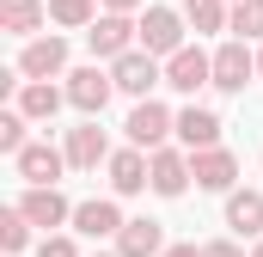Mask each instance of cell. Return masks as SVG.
Listing matches in <instances>:
<instances>
[{
	"mask_svg": "<svg viewBox=\"0 0 263 257\" xmlns=\"http://www.w3.org/2000/svg\"><path fill=\"white\" fill-rule=\"evenodd\" d=\"M141 49H147L153 62H172L178 49H190V43H184V12L147 6V12H141Z\"/></svg>",
	"mask_w": 263,
	"mask_h": 257,
	"instance_id": "cell-1",
	"label": "cell"
},
{
	"mask_svg": "<svg viewBox=\"0 0 263 257\" xmlns=\"http://www.w3.org/2000/svg\"><path fill=\"white\" fill-rule=\"evenodd\" d=\"M86 43H92L98 62H123L129 49H141V25H135L129 12H98V25L86 31Z\"/></svg>",
	"mask_w": 263,
	"mask_h": 257,
	"instance_id": "cell-2",
	"label": "cell"
},
{
	"mask_svg": "<svg viewBox=\"0 0 263 257\" xmlns=\"http://www.w3.org/2000/svg\"><path fill=\"white\" fill-rule=\"evenodd\" d=\"M110 92H117V80H110L98 62H92V67H73V74H67V104H73L86 123H98V117H104Z\"/></svg>",
	"mask_w": 263,
	"mask_h": 257,
	"instance_id": "cell-3",
	"label": "cell"
},
{
	"mask_svg": "<svg viewBox=\"0 0 263 257\" xmlns=\"http://www.w3.org/2000/svg\"><path fill=\"white\" fill-rule=\"evenodd\" d=\"M123 128H129V147L159 153V147H165V135H178V117H172L159 98H141V104L129 111V123H123Z\"/></svg>",
	"mask_w": 263,
	"mask_h": 257,
	"instance_id": "cell-4",
	"label": "cell"
},
{
	"mask_svg": "<svg viewBox=\"0 0 263 257\" xmlns=\"http://www.w3.org/2000/svg\"><path fill=\"white\" fill-rule=\"evenodd\" d=\"M110 80H117V92H129L135 104H141V98H147L153 86H165V67L153 62L147 49H129L123 62H110Z\"/></svg>",
	"mask_w": 263,
	"mask_h": 257,
	"instance_id": "cell-5",
	"label": "cell"
},
{
	"mask_svg": "<svg viewBox=\"0 0 263 257\" xmlns=\"http://www.w3.org/2000/svg\"><path fill=\"white\" fill-rule=\"evenodd\" d=\"M12 166H18V178H25L31 190H55V178L67 172V147H49V141H31V147H25V153L12 159Z\"/></svg>",
	"mask_w": 263,
	"mask_h": 257,
	"instance_id": "cell-6",
	"label": "cell"
},
{
	"mask_svg": "<svg viewBox=\"0 0 263 257\" xmlns=\"http://www.w3.org/2000/svg\"><path fill=\"white\" fill-rule=\"evenodd\" d=\"M123 227H129V221H123L117 196H92V202L73 208V233H86V239H117Z\"/></svg>",
	"mask_w": 263,
	"mask_h": 257,
	"instance_id": "cell-7",
	"label": "cell"
},
{
	"mask_svg": "<svg viewBox=\"0 0 263 257\" xmlns=\"http://www.w3.org/2000/svg\"><path fill=\"white\" fill-rule=\"evenodd\" d=\"M18 74H25V80H55V74H67V43L55 31H49V37H31L25 56H18Z\"/></svg>",
	"mask_w": 263,
	"mask_h": 257,
	"instance_id": "cell-8",
	"label": "cell"
},
{
	"mask_svg": "<svg viewBox=\"0 0 263 257\" xmlns=\"http://www.w3.org/2000/svg\"><path fill=\"white\" fill-rule=\"evenodd\" d=\"M165 86H172V92H202V86H214V56H202L196 43L178 49V56L165 62Z\"/></svg>",
	"mask_w": 263,
	"mask_h": 257,
	"instance_id": "cell-9",
	"label": "cell"
},
{
	"mask_svg": "<svg viewBox=\"0 0 263 257\" xmlns=\"http://www.w3.org/2000/svg\"><path fill=\"white\" fill-rule=\"evenodd\" d=\"M147 172H153V196H184L190 190V153H178V147H159V153H147Z\"/></svg>",
	"mask_w": 263,
	"mask_h": 257,
	"instance_id": "cell-10",
	"label": "cell"
},
{
	"mask_svg": "<svg viewBox=\"0 0 263 257\" xmlns=\"http://www.w3.org/2000/svg\"><path fill=\"white\" fill-rule=\"evenodd\" d=\"M257 74V56L233 37V43H220L214 49V92H245V80Z\"/></svg>",
	"mask_w": 263,
	"mask_h": 257,
	"instance_id": "cell-11",
	"label": "cell"
},
{
	"mask_svg": "<svg viewBox=\"0 0 263 257\" xmlns=\"http://www.w3.org/2000/svg\"><path fill=\"white\" fill-rule=\"evenodd\" d=\"M67 166H73V172H98V166H110V141H104L98 123L67 128Z\"/></svg>",
	"mask_w": 263,
	"mask_h": 257,
	"instance_id": "cell-12",
	"label": "cell"
},
{
	"mask_svg": "<svg viewBox=\"0 0 263 257\" xmlns=\"http://www.w3.org/2000/svg\"><path fill=\"white\" fill-rule=\"evenodd\" d=\"M12 208H18L31 227H62V221H73V208H80V202H67L62 190H25Z\"/></svg>",
	"mask_w": 263,
	"mask_h": 257,
	"instance_id": "cell-13",
	"label": "cell"
},
{
	"mask_svg": "<svg viewBox=\"0 0 263 257\" xmlns=\"http://www.w3.org/2000/svg\"><path fill=\"white\" fill-rule=\"evenodd\" d=\"M110 190L117 196H141V190H153V172H147V153L141 147H123V153H110Z\"/></svg>",
	"mask_w": 263,
	"mask_h": 257,
	"instance_id": "cell-14",
	"label": "cell"
},
{
	"mask_svg": "<svg viewBox=\"0 0 263 257\" xmlns=\"http://www.w3.org/2000/svg\"><path fill=\"white\" fill-rule=\"evenodd\" d=\"M178 141H184V153H208V147H220V117H214L208 104L178 111Z\"/></svg>",
	"mask_w": 263,
	"mask_h": 257,
	"instance_id": "cell-15",
	"label": "cell"
},
{
	"mask_svg": "<svg viewBox=\"0 0 263 257\" xmlns=\"http://www.w3.org/2000/svg\"><path fill=\"white\" fill-rule=\"evenodd\" d=\"M190 172H196L202 190H227L233 196V178H239V159L227 147H208V153H190Z\"/></svg>",
	"mask_w": 263,
	"mask_h": 257,
	"instance_id": "cell-16",
	"label": "cell"
},
{
	"mask_svg": "<svg viewBox=\"0 0 263 257\" xmlns=\"http://www.w3.org/2000/svg\"><path fill=\"white\" fill-rule=\"evenodd\" d=\"M62 104H67V86H49V80H25V92H18V117L25 123H49Z\"/></svg>",
	"mask_w": 263,
	"mask_h": 257,
	"instance_id": "cell-17",
	"label": "cell"
},
{
	"mask_svg": "<svg viewBox=\"0 0 263 257\" xmlns=\"http://www.w3.org/2000/svg\"><path fill=\"white\" fill-rule=\"evenodd\" d=\"M117 257H165V227L159 221H129L117 233Z\"/></svg>",
	"mask_w": 263,
	"mask_h": 257,
	"instance_id": "cell-18",
	"label": "cell"
},
{
	"mask_svg": "<svg viewBox=\"0 0 263 257\" xmlns=\"http://www.w3.org/2000/svg\"><path fill=\"white\" fill-rule=\"evenodd\" d=\"M227 227L239 239H257L263 233V190H233L227 196Z\"/></svg>",
	"mask_w": 263,
	"mask_h": 257,
	"instance_id": "cell-19",
	"label": "cell"
},
{
	"mask_svg": "<svg viewBox=\"0 0 263 257\" xmlns=\"http://www.w3.org/2000/svg\"><path fill=\"white\" fill-rule=\"evenodd\" d=\"M184 25L208 37V31H233V0H184Z\"/></svg>",
	"mask_w": 263,
	"mask_h": 257,
	"instance_id": "cell-20",
	"label": "cell"
},
{
	"mask_svg": "<svg viewBox=\"0 0 263 257\" xmlns=\"http://www.w3.org/2000/svg\"><path fill=\"white\" fill-rule=\"evenodd\" d=\"M37 25H49V6H43V0H6V6H0V31L31 37Z\"/></svg>",
	"mask_w": 263,
	"mask_h": 257,
	"instance_id": "cell-21",
	"label": "cell"
},
{
	"mask_svg": "<svg viewBox=\"0 0 263 257\" xmlns=\"http://www.w3.org/2000/svg\"><path fill=\"white\" fill-rule=\"evenodd\" d=\"M49 25H62V31H92V25H98V0H49Z\"/></svg>",
	"mask_w": 263,
	"mask_h": 257,
	"instance_id": "cell-22",
	"label": "cell"
},
{
	"mask_svg": "<svg viewBox=\"0 0 263 257\" xmlns=\"http://www.w3.org/2000/svg\"><path fill=\"white\" fill-rule=\"evenodd\" d=\"M25 245H31V221H25V214H18V208H6V214H0V251H25Z\"/></svg>",
	"mask_w": 263,
	"mask_h": 257,
	"instance_id": "cell-23",
	"label": "cell"
},
{
	"mask_svg": "<svg viewBox=\"0 0 263 257\" xmlns=\"http://www.w3.org/2000/svg\"><path fill=\"white\" fill-rule=\"evenodd\" d=\"M233 37H239V43L263 37V0H239V6H233Z\"/></svg>",
	"mask_w": 263,
	"mask_h": 257,
	"instance_id": "cell-24",
	"label": "cell"
},
{
	"mask_svg": "<svg viewBox=\"0 0 263 257\" xmlns=\"http://www.w3.org/2000/svg\"><path fill=\"white\" fill-rule=\"evenodd\" d=\"M25 147H31V141H25V117H18V111H0V153L18 159Z\"/></svg>",
	"mask_w": 263,
	"mask_h": 257,
	"instance_id": "cell-25",
	"label": "cell"
},
{
	"mask_svg": "<svg viewBox=\"0 0 263 257\" xmlns=\"http://www.w3.org/2000/svg\"><path fill=\"white\" fill-rule=\"evenodd\" d=\"M37 257H80V245H73L67 233H49V239L37 245Z\"/></svg>",
	"mask_w": 263,
	"mask_h": 257,
	"instance_id": "cell-26",
	"label": "cell"
},
{
	"mask_svg": "<svg viewBox=\"0 0 263 257\" xmlns=\"http://www.w3.org/2000/svg\"><path fill=\"white\" fill-rule=\"evenodd\" d=\"M202 257H245L233 239H214V245H202Z\"/></svg>",
	"mask_w": 263,
	"mask_h": 257,
	"instance_id": "cell-27",
	"label": "cell"
},
{
	"mask_svg": "<svg viewBox=\"0 0 263 257\" xmlns=\"http://www.w3.org/2000/svg\"><path fill=\"white\" fill-rule=\"evenodd\" d=\"M98 6H104V12H135L141 0H98Z\"/></svg>",
	"mask_w": 263,
	"mask_h": 257,
	"instance_id": "cell-28",
	"label": "cell"
},
{
	"mask_svg": "<svg viewBox=\"0 0 263 257\" xmlns=\"http://www.w3.org/2000/svg\"><path fill=\"white\" fill-rule=\"evenodd\" d=\"M165 257H202V245H165Z\"/></svg>",
	"mask_w": 263,
	"mask_h": 257,
	"instance_id": "cell-29",
	"label": "cell"
},
{
	"mask_svg": "<svg viewBox=\"0 0 263 257\" xmlns=\"http://www.w3.org/2000/svg\"><path fill=\"white\" fill-rule=\"evenodd\" d=\"M251 257H263V239H257V245H251Z\"/></svg>",
	"mask_w": 263,
	"mask_h": 257,
	"instance_id": "cell-30",
	"label": "cell"
},
{
	"mask_svg": "<svg viewBox=\"0 0 263 257\" xmlns=\"http://www.w3.org/2000/svg\"><path fill=\"white\" fill-rule=\"evenodd\" d=\"M92 257H117V251H92Z\"/></svg>",
	"mask_w": 263,
	"mask_h": 257,
	"instance_id": "cell-31",
	"label": "cell"
},
{
	"mask_svg": "<svg viewBox=\"0 0 263 257\" xmlns=\"http://www.w3.org/2000/svg\"><path fill=\"white\" fill-rule=\"evenodd\" d=\"M257 74H263V49H257Z\"/></svg>",
	"mask_w": 263,
	"mask_h": 257,
	"instance_id": "cell-32",
	"label": "cell"
},
{
	"mask_svg": "<svg viewBox=\"0 0 263 257\" xmlns=\"http://www.w3.org/2000/svg\"><path fill=\"white\" fill-rule=\"evenodd\" d=\"M233 6H239V0H233Z\"/></svg>",
	"mask_w": 263,
	"mask_h": 257,
	"instance_id": "cell-33",
	"label": "cell"
}]
</instances>
